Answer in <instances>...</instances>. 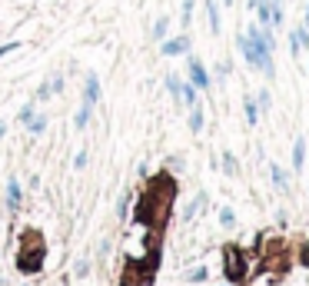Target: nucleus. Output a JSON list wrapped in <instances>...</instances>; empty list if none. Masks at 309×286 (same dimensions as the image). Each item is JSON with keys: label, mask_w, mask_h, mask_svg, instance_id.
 <instances>
[{"label": "nucleus", "mask_w": 309, "mask_h": 286, "mask_svg": "<svg viewBox=\"0 0 309 286\" xmlns=\"http://www.w3.org/2000/svg\"><path fill=\"white\" fill-rule=\"evenodd\" d=\"M43 260H47L43 240H40L37 233H27V240H23V247H20V253H17V269L27 273V276H34V273L43 269Z\"/></svg>", "instance_id": "obj_1"}, {"label": "nucleus", "mask_w": 309, "mask_h": 286, "mask_svg": "<svg viewBox=\"0 0 309 286\" xmlns=\"http://www.w3.org/2000/svg\"><path fill=\"white\" fill-rule=\"evenodd\" d=\"M223 276H226L230 286H239L246 280V253L236 243H230V247L223 249Z\"/></svg>", "instance_id": "obj_2"}, {"label": "nucleus", "mask_w": 309, "mask_h": 286, "mask_svg": "<svg viewBox=\"0 0 309 286\" xmlns=\"http://www.w3.org/2000/svg\"><path fill=\"white\" fill-rule=\"evenodd\" d=\"M186 80L200 90V94H210L213 90V76L206 70V63L200 57H193V54H186Z\"/></svg>", "instance_id": "obj_3"}, {"label": "nucleus", "mask_w": 309, "mask_h": 286, "mask_svg": "<svg viewBox=\"0 0 309 286\" xmlns=\"http://www.w3.org/2000/svg\"><path fill=\"white\" fill-rule=\"evenodd\" d=\"M306 50L309 54V27H303V23H292V30H290V57L292 63L299 60V54Z\"/></svg>", "instance_id": "obj_4"}, {"label": "nucleus", "mask_w": 309, "mask_h": 286, "mask_svg": "<svg viewBox=\"0 0 309 286\" xmlns=\"http://www.w3.org/2000/svg\"><path fill=\"white\" fill-rule=\"evenodd\" d=\"M160 54H163V57H186V54H190V37L180 34V37L160 40Z\"/></svg>", "instance_id": "obj_5"}, {"label": "nucleus", "mask_w": 309, "mask_h": 286, "mask_svg": "<svg viewBox=\"0 0 309 286\" xmlns=\"http://www.w3.org/2000/svg\"><path fill=\"white\" fill-rule=\"evenodd\" d=\"M100 96H103V87H100V76L93 74H87L83 76V100H80V103H90V107H97V103H100Z\"/></svg>", "instance_id": "obj_6"}, {"label": "nucleus", "mask_w": 309, "mask_h": 286, "mask_svg": "<svg viewBox=\"0 0 309 286\" xmlns=\"http://www.w3.org/2000/svg\"><path fill=\"white\" fill-rule=\"evenodd\" d=\"M3 203H7V210L17 213L20 207H23V190H20V180L17 176H10L7 180V196H3Z\"/></svg>", "instance_id": "obj_7"}, {"label": "nucleus", "mask_w": 309, "mask_h": 286, "mask_svg": "<svg viewBox=\"0 0 309 286\" xmlns=\"http://www.w3.org/2000/svg\"><path fill=\"white\" fill-rule=\"evenodd\" d=\"M206 23H210V34L219 37L223 30V17H219V0H206Z\"/></svg>", "instance_id": "obj_8"}, {"label": "nucleus", "mask_w": 309, "mask_h": 286, "mask_svg": "<svg viewBox=\"0 0 309 286\" xmlns=\"http://www.w3.org/2000/svg\"><path fill=\"white\" fill-rule=\"evenodd\" d=\"M303 167H306V140L296 136V143H292V170L303 173Z\"/></svg>", "instance_id": "obj_9"}, {"label": "nucleus", "mask_w": 309, "mask_h": 286, "mask_svg": "<svg viewBox=\"0 0 309 286\" xmlns=\"http://www.w3.org/2000/svg\"><path fill=\"white\" fill-rule=\"evenodd\" d=\"M270 7H273L270 23H273V30H279V27L286 23V0H270Z\"/></svg>", "instance_id": "obj_10"}, {"label": "nucleus", "mask_w": 309, "mask_h": 286, "mask_svg": "<svg viewBox=\"0 0 309 286\" xmlns=\"http://www.w3.org/2000/svg\"><path fill=\"white\" fill-rule=\"evenodd\" d=\"M203 127H206V114H203V107H190V133H200Z\"/></svg>", "instance_id": "obj_11"}, {"label": "nucleus", "mask_w": 309, "mask_h": 286, "mask_svg": "<svg viewBox=\"0 0 309 286\" xmlns=\"http://www.w3.org/2000/svg\"><path fill=\"white\" fill-rule=\"evenodd\" d=\"M243 114H246V123H250V127H256V123H259V116H263L253 96H243Z\"/></svg>", "instance_id": "obj_12"}, {"label": "nucleus", "mask_w": 309, "mask_h": 286, "mask_svg": "<svg viewBox=\"0 0 309 286\" xmlns=\"http://www.w3.org/2000/svg\"><path fill=\"white\" fill-rule=\"evenodd\" d=\"M270 176H273V187H276V190H286V187H290V173L283 170V167L270 163Z\"/></svg>", "instance_id": "obj_13"}, {"label": "nucleus", "mask_w": 309, "mask_h": 286, "mask_svg": "<svg viewBox=\"0 0 309 286\" xmlns=\"http://www.w3.org/2000/svg\"><path fill=\"white\" fill-rule=\"evenodd\" d=\"M166 90H170V94H173V100H176V103H183L180 100V94H183V76L180 74H166Z\"/></svg>", "instance_id": "obj_14"}, {"label": "nucleus", "mask_w": 309, "mask_h": 286, "mask_svg": "<svg viewBox=\"0 0 309 286\" xmlns=\"http://www.w3.org/2000/svg\"><path fill=\"white\" fill-rule=\"evenodd\" d=\"M90 116H93V107H90V103H80V110L73 114V127H77V130H83V127L90 123Z\"/></svg>", "instance_id": "obj_15"}, {"label": "nucleus", "mask_w": 309, "mask_h": 286, "mask_svg": "<svg viewBox=\"0 0 309 286\" xmlns=\"http://www.w3.org/2000/svg\"><path fill=\"white\" fill-rule=\"evenodd\" d=\"M47 123H50V116H47V114H34V120L27 123V133L40 136V133H43V130H47Z\"/></svg>", "instance_id": "obj_16"}, {"label": "nucleus", "mask_w": 309, "mask_h": 286, "mask_svg": "<svg viewBox=\"0 0 309 286\" xmlns=\"http://www.w3.org/2000/svg\"><path fill=\"white\" fill-rule=\"evenodd\" d=\"M180 100L186 103V107H196V100H200V90H196L190 80H183V94H180Z\"/></svg>", "instance_id": "obj_17"}, {"label": "nucleus", "mask_w": 309, "mask_h": 286, "mask_svg": "<svg viewBox=\"0 0 309 286\" xmlns=\"http://www.w3.org/2000/svg\"><path fill=\"white\" fill-rule=\"evenodd\" d=\"M223 173H226V176H236L239 173V163H236V156H233V150L223 153Z\"/></svg>", "instance_id": "obj_18"}, {"label": "nucleus", "mask_w": 309, "mask_h": 286, "mask_svg": "<svg viewBox=\"0 0 309 286\" xmlns=\"http://www.w3.org/2000/svg\"><path fill=\"white\" fill-rule=\"evenodd\" d=\"M203 207H206V193H200V196H196V200H193V203L186 207V213H183V220H193V216H196V213H200Z\"/></svg>", "instance_id": "obj_19"}, {"label": "nucleus", "mask_w": 309, "mask_h": 286, "mask_svg": "<svg viewBox=\"0 0 309 286\" xmlns=\"http://www.w3.org/2000/svg\"><path fill=\"white\" fill-rule=\"evenodd\" d=\"M34 114H37V103H34V100H27V103H23V107H20L17 120H20V123H23V127H27V123H30V120H34Z\"/></svg>", "instance_id": "obj_20"}, {"label": "nucleus", "mask_w": 309, "mask_h": 286, "mask_svg": "<svg viewBox=\"0 0 309 286\" xmlns=\"http://www.w3.org/2000/svg\"><path fill=\"white\" fill-rule=\"evenodd\" d=\"M256 107H259V114H270V107H273V94H270V90H259V94H256Z\"/></svg>", "instance_id": "obj_21"}, {"label": "nucleus", "mask_w": 309, "mask_h": 286, "mask_svg": "<svg viewBox=\"0 0 309 286\" xmlns=\"http://www.w3.org/2000/svg\"><path fill=\"white\" fill-rule=\"evenodd\" d=\"M219 227H226V229L236 227V213H233V207H223V210H219Z\"/></svg>", "instance_id": "obj_22"}, {"label": "nucleus", "mask_w": 309, "mask_h": 286, "mask_svg": "<svg viewBox=\"0 0 309 286\" xmlns=\"http://www.w3.org/2000/svg\"><path fill=\"white\" fill-rule=\"evenodd\" d=\"M166 34H170V17H160L156 23H153V37H156V40H166Z\"/></svg>", "instance_id": "obj_23"}, {"label": "nucleus", "mask_w": 309, "mask_h": 286, "mask_svg": "<svg viewBox=\"0 0 309 286\" xmlns=\"http://www.w3.org/2000/svg\"><path fill=\"white\" fill-rule=\"evenodd\" d=\"M186 280H190V283H206V280H210V269H206V267L190 269V273H186Z\"/></svg>", "instance_id": "obj_24"}, {"label": "nucleus", "mask_w": 309, "mask_h": 286, "mask_svg": "<svg viewBox=\"0 0 309 286\" xmlns=\"http://www.w3.org/2000/svg\"><path fill=\"white\" fill-rule=\"evenodd\" d=\"M193 7H196L193 0H183V7H180V20H183V27H190V23H193Z\"/></svg>", "instance_id": "obj_25"}, {"label": "nucleus", "mask_w": 309, "mask_h": 286, "mask_svg": "<svg viewBox=\"0 0 309 286\" xmlns=\"http://www.w3.org/2000/svg\"><path fill=\"white\" fill-rule=\"evenodd\" d=\"M130 200H133V193H123V196H120V203H116V216H120V220H127V213H130Z\"/></svg>", "instance_id": "obj_26"}, {"label": "nucleus", "mask_w": 309, "mask_h": 286, "mask_svg": "<svg viewBox=\"0 0 309 286\" xmlns=\"http://www.w3.org/2000/svg\"><path fill=\"white\" fill-rule=\"evenodd\" d=\"M23 43L20 40H10V43H0V57H7V54H14V50H20Z\"/></svg>", "instance_id": "obj_27"}, {"label": "nucleus", "mask_w": 309, "mask_h": 286, "mask_svg": "<svg viewBox=\"0 0 309 286\" xmlns=\"http://www.w3.org/2000/svg\"><path fill=\"white\" fill-rule=\"evenodd\" d=\"M54 96V90H50V80H43L40 83V90H37V100H50Z\"/></svg>", "instance_id": "obj_28"}, {"label": "nucleus", "mask_w": 309, "mask_h": 286, "mask_svg": "<svg viewBox=\"0 0 309 286\" xmlns=\"http://www.w3.org/2000/svg\"><path fill=\"white\" fill-rule=\"evenodd\" d=\"M50 90H54V94H63V74L50 76Z\"/></svg>", "instance_id": "obj_29"}, {"label": "nucleus", "mask_w": 309, "mask_h": 286, "mask_svg": "<svg viewBox=\"0 0 309 286\" xmlns=\"http://www.w3.org/2000/svg\"><path fill=\"white\" fill-rule=\"evenodd\" d=\"M87 160H90V156H87V150H80L77 156H73V170H83V167H87Z\"/></svg>", "instance_id": "obj_30"}, {"label": "nucleus", "mask_w": 309, "mask_h": 286, "mask_svg": "<svg viewBox=\"0 0 309 286\" xmlns=\"http://www.w3.org/2000/svg\"><path fill=\"white\" fill-rule=\"evenodd\" d=\"M73 273H77V276H87V273H90V260H77Z\"/></svg>", "instance_id": "obj_31"}, {"label": "nucleus", "mask_w": 309, "mask_h": 286, "mask_svg": "<svg viewBox=\"0 0 309 286\" xmlns=\"http://www.w3.org/2000/svg\"><path fill=\"white\" fill-rule=\"evenodd\" d=\"M299 263H303V267L309 269V240L303 243V249H299Z\"/></svg>", "instance_id": "obj_32"}, {"label": "nucleus", "mask_w": 309, "mask_h": 286, "mask_svg": "<svg viewBox=\"0 0 309 286\" xmlns=\"http://www.w3.org/2000/svg\"><path fill=\"white\" fill-rule=\"evenodd\" d=\"M216 70H219V80H226V76H230V63H219Z\"/></svg>", "instance_id": "obj_33"}, {"label": "nucleus", "mask_w": 309, "mask_h": 286, "mask_svg": "<svg viewBox=\"0 0 309 286\" xmlns=\"http://www.w3.org/2000/svg\"><path fill=\"white\" fill-rule=\"evenodd\" d=\"M259 3H263V0H246V7H250V10H256Z\"/></svg>", "instance_id": "obj_34"}, {"label": "nucleus", "mask_w": 309, "mask_h": 286, "mask_svg": "<svg viewBox=\"0 0 309 286\" xmlns=\"http://www.w3.org/2000/svg\"><path fill=\"white\" fill-rule=\"evenodd\" d=\"M303 27H309V3H306V17H303Z\"/></svg>", "instance_id": "obj_35"}, {"label": "nucleus", "mask_w": 309, "mask_h": 286, "mask_svg": "<svg viewBox=\"0 0 309 286\" xmlns=\"http://www.w3.org/2000/svg\"><path fill=\"white\" fill-rule=\"evenodd\" d=\"M3 136H7V123H0V140H3Z\"/></svg>", "instance_id": "obj_36"}, {"label": "nucleus", "mask_w": 309, "mask_h": 286, "mask_svg": "<svg viewBox=\"0 0 309 286\" xmlns=\"http://www.w3.org/2000/svg\"><path fill=\"white\" fill-rule=\"evenodd\" d=\"M226 3H233V0H226Z\"/></svg>", "instance_id": "obj_37"}, {"label": "nucleus", "mask_w": 309, "mask_h": 286, "mask_svg": "<svg viewBox=\"0 0 309 286\" xmlns=\"http://www.w3.org/2000/svg\"><path fill=\"white\" fill-rule=\"evenodd\" d=\"M23 286H27V283H23Z\"/></svg>", "instance_id": "obj_38"}, {"label": "nucleus", "mask_w": 309, "mask_h": 286, "mask_svg": "<svg viewBox=\"0 0 309 286\" xmlns=\"http://www.w3.org/2000/svg\"><path fill=\"white\" fill-rule=\"evenodd\" d=\"M0 286H3V283H0Z\"/></svg>", "instance_id": "obj_39"}]
</instances>
